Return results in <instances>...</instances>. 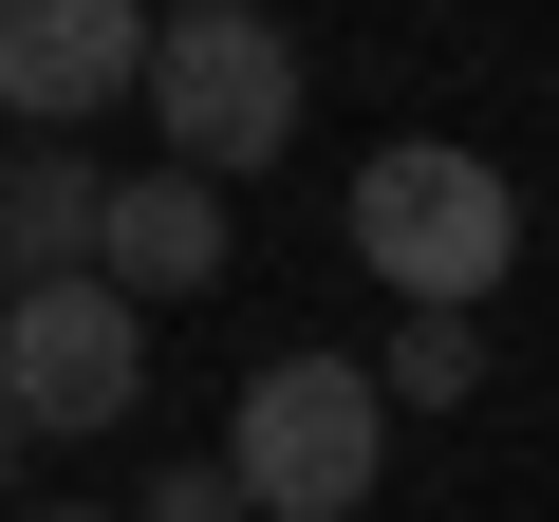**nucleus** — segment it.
I'll return each instance as SVG.
<instances>
[{"label":"nucleus","mask_w":559,"mask_h":522,"mask_svg":"<svg viewBox=\"0 0 559 522\" xmlns=\"http://www.w3.org/2000/svg\"><path fill=\"white\" fill-rule=\"evenodd\" d=\"M150 57H168L150 0H0V112L38 150H75L112 94H150Z\"/></svg>","instance_id":"20e7f679"},{"label":"nucleus","mask_w":559,"mask_h":522,"mask_svg":"<svg viewBox=\"0 0 559 522\" xmlns=\"http://www.w3.org/2000/svg\"><path fill=\"white\" fill-rule=\"evenodd\" d=\"M373 373H392L411 411H466V392H485V336H466V318H392V355H373Z\"/></svg>","instance_id":"6e6552de"},{"label":"nucleus","mask_w":559,"mask_h":522,"mask_svg":"<svg viewBox=\"0 0 559 522\" xmlns=\"http://www.w3.org/2000/svg\"><path fill=\"white\" fill-rule=\"evenodd\" d=\"M0 466H20V392H0Z\"/></svg>","instance_id":"f8f14e48"},{"label":"nucleus","mask_w":559,"mask_h":522,"mask_svg":"<svg viewBox=\"0 0 559 522\" xmlns=\"http://www.w3.org/2000/svg\"><path fill=\"white\" fill-rule=\"evenodd\" d=\"M224 466H242L261 522H355L373 466H392V373H373V355H318V336L261 355L242 411H224Z\"/></svg>","instance_id":"f03ea898"},{"label":"nucleus","mask_w":559,"mask_h":522,"mask_svg":"<svg viewBox=\"0 0 559 522\" xmlns=\"http://www.w3.org/2000/svg\"><path fill=\"white\" fill-rule=\"evenodd\" d=\"M38 522H131V503H38Z\"/></svg>","instance_id":"9b49d317"},{"label":"nucleus","mask_w":559,"mask_h":522,"mask_svg":"<svg viewBox=\"0 0 559 522\" xmlns=\"http://www.w3.org/2000/svg\"><path fill=\"white\" fill-rule=\"evenodd\" d=\"M150 373L131 299L112 281H38V299H0V392H20V429H112Z\"/></svg>","instance_id":"39448f33"},{"label":"nucleus","mask_w":559,"mask_h":522,"mask_svg":"<svg viewBox=\"0 0 559 522\" xmlns=\"http://www.w3.org/2000/svg\"><path fill=\"white\" fill-rule=\"evenodd\" d=\"M355 261H373L411 318H485L503 261H522V187H503L485 150H448V131H392V150L355 168Z\"/></svg>","instance_id":"f257e3e1"},{"label":"nucleus","mask_w":559,"mask_h":522,"mask_svg":"<svg viewBox=\"0 0 559 522\" xmlns=\"http://www.w3.org/2000/svg\"><path fill=\"white\" fill-rule=\"evenodd\" d=\"M94 261H112V168L94 150H0V299L94 281Z\"/></svg>","instance_id":"423d86ee"},{"label":"nucleus","mask_w":559,"mask_h":522,"mask_svg":"<svg viewBox=\"0 0 559 522\" xmlns=\"http://www.w3.org/2000/svg\"><path fill=\"white\" fill-rule=\"evenodd\" d=\"M150 150L168 168H261V150H299V38H280L261 20V0H242V20H168V57H150Z\"/></svg>","instance_id":"7ed1b4c3"},{"label":"nucleus","mask_w":559,"mask_h":522,"mask_svg":"<svg viewBox=\"0 0 559 522\" xmlns=\"http://www.w3.org/2000/svg\"><path fill=\"white\" fill-rule=\"evenodd\" d=\"M94 281H112L131 318H150V299H205V281H224V187H205V168H131V187H112V261H94Z\"/></svg>","instance_id":"0eeeda50"},{"label":"nucleus","mask_w":559,"mask_h":522,"mask_svg":"<svg viewBox=\"0 0 559 522\" xmlns=\"http://www.w3.org/2000/svg\"><path fill=\"white\" fill-rule=\"evenodd\" d=\"M150 20H242V0H150Z\"/></svg>","instance_id":"9d476101"},{"label":"nucleus","mask_w":559,"mask_h":522,"mask_svg":"<svg viewBox=\"0 0 559 522\" xmlns=\"http://www.w3.org/2000/svg\"><path fill=\"white\" fill-rule=\"evenodd\" d=\"M131 522H261V503H242V466H168V485H150Z\"/></svg>","instance_id":"1a4fd4ad"}]
</instances>
